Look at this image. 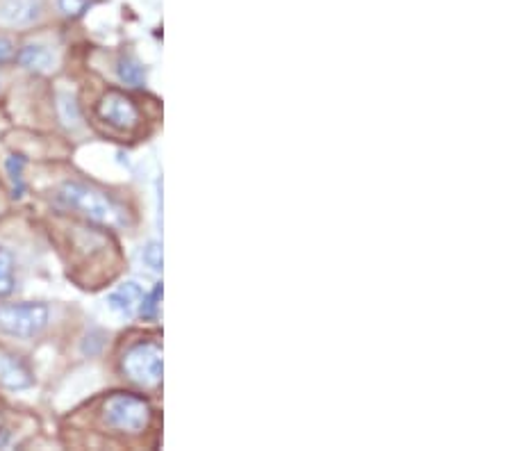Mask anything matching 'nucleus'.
<instances>
[{"mask_svg":"<svg viewBox=\"0 0 512 451\" xmlns=\"http://www.w3.org/2000/svg\"><path fill=\"white\" fill-rule=\"evenodd\" d=\"M55 203L64 210L78 212V215L96 221L103 226H123L126 224V210L114 196L96 185L69 180L55 192Z\"/></svg>","mask_w":512,"mask_h":451,"instance_id":"nucleus-1","label":"nucleus"},{"mask_svg":"<svg viewBox=\"0 0 512 451\" xmlns=\"http://www.w3.org/2000/svg\"><path fill=\"white\" fill-rule=\"evenodd\" d=\"M101 415L107 429H112L114 433L139 436L151 424L153 408L144 397L130 395V392H117V395L105 399Z\"/></svg>","mask_w":512,"mask_h":451,"instance_id":"nucleus-2","label":"nucleus"},{"mask_svg":"<svg viewBox=\"0 0 512 451\" xmlns=\"http://www.w3.org/2000/svg\"><path fill=\"white\" fill-rule=\"evenodd\" d=\"M121 372L139 388H158L162 383V344L158 340H139L121 356Z\"/></svg>","mask_w":512,"mask_h":451,"instance_id":"nucleus-3","label":"nucleus"},{"mask_svg":"<svg viewBox=\"0 0 512 451\" xmlns=\"http://www.w3.org/2000/svg\"><path fill=\"white\" fill-rule=\"evenodd\" d=\"M51 322L46 303H3L0 306V331L16 340H35Z\"/></svg>","mask_w":512,"mask_h":451,"instance_id":"nucleus-4","label":"nucleus"},{"mask_svg":"<svg viewBox=\"0 0 512 451\" xmlns=\"http://www.w3.org/2000/svg\"><path fill=\"white\" fill-rule=\"evenodd\" d=\"M96 114L98 119L114 130H121V133H132V130L139 128L142 123V112H139L135 98L117 92H107L101 101L96 105Z\"/></svg>","mask_w":512,"mask_h":451,"instance_id":"nucleus-5","label":"nucleus"},{"mask_svg":"<svg viewBox=\"0 0 512 451\" xmlns=\"http://www.w3.org/2000/svg\"><path fill=\"white\" fill-rule=\"evenodd\" d=\"M0 383L10 390H28L35 385V374L23 358L0 351Z\"/></svg>","mask_w":512,"mask_h":451,"instance_id":"nucleus-6","label":"nucleus"},{"mask_svg":"<svg viewBox=\"0 0 512 451\" xmlns=\"http://www.w3.org/2000/svg\"><path fill=\"white\" fill-rule=\"evenodd\" d=\"M41 16V0H0V21L28 26Z\"/></svg>","mask_w":512,"mask_h":451,"instance_id":"nucleus-7","label":"nucleus"},{"mask_svg":"<svg viewBox=\"0 0 512 451\" xmlns=\"http://www.w3.org/2000/svg\"><path fill=\"white\" fill-rule=\"evenodd\" d=\"M144 294L146 292L142 290V285L135 283V281H128V283H123L121 287H117V290H114L110 297H107V303H110L112 310H117V313L130 317V315L137 313V308H139V303H142Z\"/></svg>","mask_w":512,"mask_h":451,"instance_id":"nucleus-8","label":"nucleus"},{"mask_svg":"<svg viewBox=\"0 0 512 451\" xmlns=\"http://www.w3.org/2000/svg\"><path fill=\"white\" fill-rule=\"evenodd\" d=\"M19 62L30 73H48L55 67V53L46 44H26L19 51Z\"/></svg>","mask_w":512,"mask_h":451,"instance_id":"nucleus-9","label":"nucleus"},{"mask_svg":"<svg viewBox=\"0 0 512 451\" xmlns=\"http://www.w3.org/2000/svg\"><path fill=\"white\" fill-rule=\"evenodd\" d=\"M117 76L126 87L142 89L146 85L148 71L135 55H123L117 64Z\"/></svg>","mask_w":512,"mask_h":451,"instance_id":"nucleus-10","label":"nucleus"},{"mask_svg":"<svg viewBox=\"0 0 512 451\" xmlns=\"http://www.w3.org/2000/svg\"><path fill=\"white\" fill-rule=\"evenodd\" d=\"M14 253L7 246H0V299L14 292Z\"/></svg>","mask_w":512,"mask_h":451,"instance_id":"nucleus-11","label":"nucleus"},{"mask_svg":"<svg viewBox=\"0 0 512 451\" xmlns=\"http://www.w3.org/2000/svg\"><path fill=\"white\" fill-rule=\"evenodd\" d=\"M160 303H162V285H155L151 292L144 294L142 303H139V317L146 319V322H155L160 317Z\"/></svg>","mask_w":512,"mask_h":451,"instance_id":"nucleus-12","label":"nucleus"},{"mask_svg":"<svg viewBox=\"0 0 512 451\" xmlns=\"http://www.w3.org/2000/svg\"><path fill=\"white\" fill-rule=\"evenodd\" d=\"M23 167H26V160L19 158V155H12V158L7 160V174H10V180H12L14 196H23V192H26V183H23Z\"/></svg>","mask_w":512,"mask_h":451,"instance_id":"nucleus-13","label":"nucleus"},{"mask_svg":"<svg viewBox=\"0 0 512 451\" xmlns=\"http://www.w3.org/2000/svg\"><path fill=\"white\" fill-rule=\"evenodd\" d=\"M144 265L151 269V272L160 274L162 272V246L158 242H148L142 251Z\"/></svg>","mask_w":512,"mask_h":451,"instance_id":"nucleus-14","label":"nucleus"},{"mask_svg":"<svg viewBox=\"0 0 512 451\" xmlns=\"http://www.w3.org/2000/svg\"><path fill=\"white\" fill-rule=\"evenodd\" d=\"M57 5H60V10L66 16H80L85 14V10L89 7V0H57Z\"/></svg>","mask_w":512,"mask_h":451,"instance_id":"nucleus-15","label":"nucleus"},{"mask_svg":"<svg viewBox=\"0 0 512 451\" xmlns=\"http://www.w3.org/2000/svg\"><path fill=\"white\" fill-rule=\"evenodd\" d=\"M14 57H16L14 41L10 37L0 35V67H3V64H10Z\"/></svg>","mask_w":512,"mask_h":451,"instance_id":"nucleus-16","label":"nucleus"}]
</instances>
